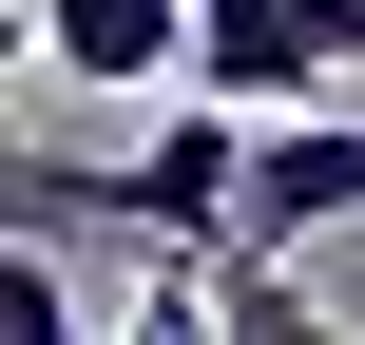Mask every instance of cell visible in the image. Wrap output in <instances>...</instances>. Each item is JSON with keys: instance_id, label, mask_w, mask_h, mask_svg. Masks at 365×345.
I'll return each instance as SVG.
<instances>
[{"instance_id": "obj_1", "label": "cell", "mask_w": 365, "mask_h": 345, "mask_svg": "<svg viewBox=\"0 0 365 345\" xmlns=\"http://www.w3.org/2000/svg\"><path fill=\"white\" fill-rule=\"evenodd\" d=\"M365 230V115L346 96H289L250 134V192H231V250H212V327H289V269Z\"/></svg>"}, {"instance_id": "obj_2", "label": "cell", "mask_w": 365, "mask_h": 345, "mask_svg": "<svg viewBox=\"0 0 365 345\" xmlns=\"http://www.w3.org/2000/svg\"><path fill=\"white\" fill-rule=\"evenodd\" d=\"M38 58L77 96H173L192 77V0H38Z\"/></svg>"}]
</instances>
